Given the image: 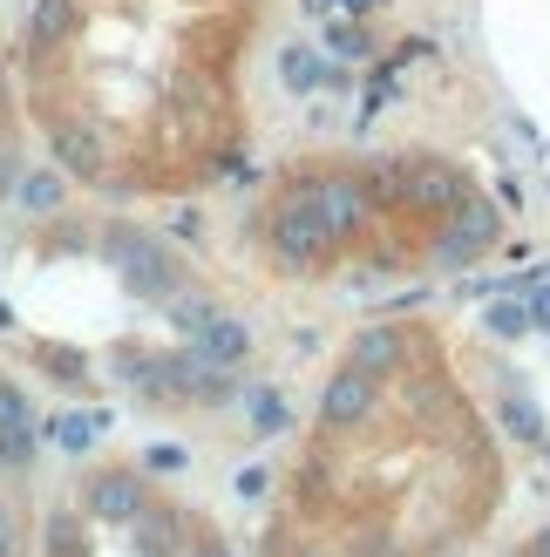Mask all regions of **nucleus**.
Instances as JSON below:
<instances>
[{
    "instance_id": "0eeeda50",
    "label": "nucleus",
    "mask_w": 550,
    "mask_h": 557,
    "mask_svg": "<svg viewBox=\"0 0 550 557\" xmlns=\"http://www.w3.org/2000/svg\"><path fill=\"white\" fill-rule=\"evenodd\" d=\"M116 259H123V272H129L136 293H171V272H163V252H157V245L116 232Z\"/></svg>"
},
{
    "instance_id": "9d476101",
    "label": "nucleus",
    "mask_w": 550,
    "mask_h": 557,
    "mask_svg": "<svg viewBox=\"0 0 550 557\" xmlns=\"http://www.w3.org/2000/svg\"><path fill=\"white\" fill-rule=\"evenodd\" d=\"M62 198H68V184L54 177V171H21L14 177V205L27 218H54V211H62Z\"/></svg>"
},
{
    "instance_id": "ddd939ff",
    "label": "nucleus",
    "mask_w": 550,
    "mask_h": 557,
    "mask_svg": "<svg viewBox=\"0 0 550 557\" xmlns=\"http://www.w3.org/2000/svg\"><path fill=\"white\" fill-rule=\"evenodd\" d=\"M279 69H286L292 89H320V75H326V69L313 62V48H286V62H279Z\"/></svg>"
},
{
    "instance_id": "f8f14e48",
    "label": "nucleus",
    "mask_w": 550,
    "mask_h": 557,
    "mask_svg": "<svg viewBox=\"0 0 550 557\" xmlns=\"http://www.w3.org/2000/svg\"><path fill=\"white\" fill-rule=\"evenodd\" d=\"M0 435H35V408L14 381H0Z\"/></svg>"
},
{
    "instance_id": "4468645a",
    "label": "nucleus",
    "mask_w": 550,
    "mask_h": 557,
    "mask_svg": "<svg viewBox=\"0 0 550 557\" xmlns=\"http://www.w3.org/2000/svg\"><path fill=\"white\" fill-rule=\"evenodd\" d=\"M89 435H96L89 414H62V422H54V442H62V449H89Z\"/></svg>"
},
{
    "instance_id": "20e7f679",
    "label": "nucleus",
    "mask_w": 550,
    "mask_h": 557,
    "mask_svg": "<svg viewBox=\"0 0 550 557\" xmlns=\"http://www.w3.org/2000/svg\"><path fill=\"white\" fill-rule=\"evenodd\" d=\"M190 347H198L211 368H238L245 354H252V326L245 320H232V313H211L198 333H190Z\"/></svg>"
},
{
    "instance_id": "dca6fc26",
    "label": "nucleus",
    "mask_w": 550,
    "mask_h": 557,
    "mask_svg": "<svg viewBox=\"0 0 550 557\" xmlns=\"http://www.w3.org/2000/svg\"><path fill=\"white\" fill-rule=\"evenodd\" d=\"M252 414H259V435H279L286 429V408L272 401V395H252Z\"/></svg>"
},
{
    "instance_id": "f03ea898",
    "label": "nucleus",
    "mask_w": 550,
    "mask_h": 557,
    "mask_svg": "<svg viewBox=\"0 0 550 557\" xmlns=\"http://www.w3.org/2000/svg\"><path fill=\"white\" fill-rule=\"evenodd\" d=\"M489 245H497V211H489V205H462L455 225L442 232V245H435V259H442V265H470V259L489 252Z\"/></svg>"
},
{
    "instance_id": "f257e3e1",
    "label": "nucleus",
    "mask_w": 550,
    "mask_h": 557,
    "mask_svg": "<svg viewBox=\"0 0 550 557\" xmlns=\"http://www.w3.org/2000/svg\"><path fill=\"white\" fill-rule=\"evenodd\" d=\"M272 252L286 265H313V259L334 252V225L320 218V190H299L292 205H279V218H272Z\"/></svg>"
},
{
    "instance_id": "aec40b11",
    "label": "nucleus",
    "mask_w": 550,
    "mask_h": 557,
    "mask_svg": "<svg viewBox=\"0 0 550 557\" xmlns=\"http://www.w3.org/2000/svg\"><path fill=\"white\" fill-rule=\"evenodd\" d=\"M14 177H21V163H14V157H0V190H14Z\"/></svg>"
},
{
    "instance_id": "f3484780",
    "label": "nucleus",
    "mask_w": 550,
    "mask_h": 557,
    "mask_svg": "<svg viewBox=\"0 0 550 557\" xmlns=\"http://www.w3.org/2000/svg\"><path fill=\"white\" fill-rule=\"evenodd\" d=\"M48 550H54V557L75 550V517H48Z\"/></svg>"
},
{
    "instance_id": "1a4fd4ad",
    "label": "nucleus",
    "mask_w": 550,
    "mask_h": 557,
    "mask_svg": "<svg viewBox=\"0 0 550 557\" xmlns=\"http://www.w3.org/2000/svg\"><path fill=\"white\" fill-rule=\"evenodd\" d=\"M401 333L395 326H374V333H361V341H353V354H347V368H361V374H395L401 368Z\"/></svg>"
},
{
    "instance_id": "9b49d317",
    "label": "nucleus",
    "mask_w": 550,
    "mask_h": 557,
    "mask_svg": "<svg viewBox=\"0 0 550 557\" xmlns=\"http://www.w3.org/2000/svg\"><path fill=\"white\" fill-rule=\"evenodd\" d=\"M75 27V0H35V14H27V48H54Z\"/></svg>"
},
{
    "instance_id": "2eb2a0df",
    "label": "nucleus",
    "mask_w": 550,
    "mask_h": 557,
    "mask_svg": "<svg viewBox=\"0 0 550 557\" xmlns=\"http://www.w3.org/2000/svg\"><path fill=\"white\" fill-rule=\"evenodd\" d=\"M489 326H497V333H524V326H530V299H524V306H516V299L489 306Z\"/></svg>"
},
{
    "instance_id": "423d86ee",
    "label": "nucleus",
    "mask_w": 550,
    "mask_h": 557,
    "mask_svg": "<svg viewBox=\"0 0 550 557\" xmlns=\"http://www.w3.org/2000/svg\"><path fill=\"white\" fill-rule=\"evenodd\" d=\"M395 184L408 190V205H428V211H455L462 205V177L442 171V163H415V171H401Z\"/></svg>"
},
{
    "instance_id": "7ed1b4c3",
    "label": "nucleus",
    "mask_w": 550,
    "mask_h": 557,
    "mask_svg": "<svg viewBox=\"0 0 550 557\" xmlns=\"http://www.w3.org/2000/svg\"><path fill=\"white\" fill-rule=\"evenodd\" d=\"M143 476L136 469H102V476H89V510L102 517V523H136L143 517Z\"/></svg>"
},
{
    "instance_id": "6e6552de",
    "label": "nucleus",
    "mask_w": 550,
    "mask_h": 557,
    "mask_svg": "<svg viewBox=\"0 0 550 557\" xmlns=\"http://www.w3.org/2000/svg\"><path fill=\"white\" fill-rule=\"evenodd\" d=\"M313 190H320V218L334 225V238H347L353 225H361V211H367L361 184H347V177H326V184H313Z\"/></svg>"
},
{
    "instance_id": "6ab92c4d",
    "label": "nucleus",
    "mask_w": 550,
    "mask_h": 557,
    "mask_svg": "<svg viewBox=\"0 0 550 557\" xmlns=\"http://www.w3.org/2000/svg\"><path fill=\"white\" fill-rule=\"evenodd\" d=\"M0 557H14V523H8V510H0Z\"/></svg>"
},
{
    "instance_id": "a211bd4d",
    "label": "nucleus",
    "mask_w": 550,
    "mask_h": 557,
    "mask_svg": "<svg viewBox=\"0 0 550 557\" xmlns=\"http://www.w3.org/2000/svg\"><path fill=\"white\" fill-rule=\"evenodd\" d=\"M326 41H334V54H347V62H353V54H367V41H361V27H334V35H326Z\"/></svg>"
},
{
    "instance_id": "39448f33",
    "label": "nucleus",
    "mask_w": 550,
    "mask_h": 557,
    "mask_svg": "<svg viewBox=\"0 0 550 557\" xmlns=\"http://www.w3.org/2000/svg\"><path fill=\"white\" fill-rule=\"evenodd\" d=\"M367 408H374V374L347 368V374H334V387H326V401H320V422H326V429H347V422H361Z\"/></svg>"
},
{
    "instance_id": "4be33fe9",
    "label": "nucleus",
    "mask_w": 550,
    "mask_h": 557,
    "mask_svg": "<svg viewBox=\"0 0 550 557\" xmlns=\"http://www.w3.org/2000/svg\"><path fill=\"white\" fill-rule=\"evenodd\" d=\"M537 557H550V531H543V537H537Z\"/></svg>"
},
{
    "instance_id": "412c9836",
    "label": "nucleus",
    "mask_w": 550,
    "mask_h": 557,
    "mask_svg": "<svg viewBox=\"0 0 550 557\" xmlns=\"http://www.w3.org/2000/svg\"><path fill=\"white\" fill-rule=\"evenodd\" d=\"M198 557H232V550H225V544H204V550H198Z\"/></svg>"
}]
</instances>
